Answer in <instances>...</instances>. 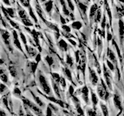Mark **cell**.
<instances>
[{"label": "cell", "instance_id": "cell-1", "mask_svg": "<svg viewBox=\"0 0 124 116\" xmlns=\"http://www.w3.org/2000/svg\"><path fill=\"white\" fill-rule=\"evenodd\" d=\"M101 83L98 84V87H97V93L99 96V98L102 100L107 101L108 99V97H109V92L107 90V87L106 86V84H105L104 80L102 79H101Z\"/></svg>", "mask_w": 124, "mask_h": 116}, {"label": "cell", "instance_id": "cell-2", "mask_svg": "<svg viewBox=\"0 0 124 116\" xmlns=\"http://www.w3.org/2000/svg\"><path fill=\"white\" fill-rule=\"evenodd\" d=\"M38 81L40 84V86L42 89V91H44L46 94H50L51 92V88H50L49 83L44 75H43L41 73L38 74Z\"/></svg>", "mask_w": 124, "mask_h": 116}, {"label": "cell", "instance_id": "cell-3", "mask_svg": "<svg viewBox=\"0 0 124 116\" xmlns=\"http://www.w3.org/2000/svg\"><path fill=\"white\" fill-rule=\"evenodd\" d=\"M22 101H23V104H24L26 107H28L29 109L32 111L35 115H37V116H43V112L40 108L37 105H36V104H33V102H31L29 99L23 98V97L22 98Z\"/></svg>", "mask_w": 124, "mask_h": 116}, {"label": "cell", "instance_id": "cell-4", "mask_svg": "<svg viewBox=\"0 0 124 116\" xmlns=\"http://www.w3.org/2000/svg\"><path fill=\"white\" fill-rule=\"evenodd\" d=\"M110 70H108L106 65H103V73H104V77H105V80H106V84L107 85L108 88L109 89L110 91L112 90V83H111V73H110Z\"/></svg>", "mask_w": 124, "mask_h": 116}, {"label": "cell", "instance_id": "cell-5", "mask_svg": "<svg viewBox=\"0 0 124 116\" xmlns=\"http://www.w3.org/2000/svg\"><path fill=\"white\" fill-rule=\"evenodd\" d=\"M113 103L115 107L119 109L120 111H122L123 110V104H122V99L121 97H120L119 93H115L113 94Z\"/></svg>", "mask_w": 124, "mask_h": 116}, {"label": "cell", "instance_id": "cell-6", "mask_svg": "<svg viewBox=\"0 0 124 116\" xmlns=\"http://www.w3.org/2000/svg\"><path fill=\"white\" fill-rule=\"evenodd\" d=\"M88 71H89V79H90L92 84L93 86H96L99 81L98 76H97L95 71L94 70H92L90 67H88Z\"/></svg>", "mask_w": 124, "mask_h": 116}, {"label": "cell", "instance_id": "cell-7", "mask_svg": "<svg viewBox=\"0 0 124 116\" xmlns=\"http://www.w3.org/2000/svg\"><path fill=\"white\" fill-rule=\"evenodd\" d=\"M80 94H81V97L84 100V102L87 104H89V97H88V88L87 86H84L81 89H80Z\"/></svg>", "mask_w": 124, "mask_h": 116}, {"label": "cell", "instance_id": "cell-8", "mask_svg": "<svg viewBox=\"0 0 124 116\" xmlns=\"http://www.w3.org/2000/svg\"><path fill=\"white\" fill-rule=\"evenodd\" d=\"M107 57L108 58V60H111V62L113 64L116 65V67L118 68L117 65H118V63H117V60H116V55L114 52L112 51V50L110 49V48H108L107 50Z\"/></svg>", "mask_w": 124, "mask_h": 116}, {"label": "cell", "instance_id": "cell-9", "mask_svg": "<svg viewBox=\"0 0 124 116\" xmlns=\"http://www.w3.org/2000/svg\"><path fill=\"white\" fill-rule=\"evenodd\" d=\"M119 34L121 46H123V37H124V22L121 19L119 21Z\"/></svg>", "mask_w": 124, "mask_h": 116}, {"label": "cell", "instance_id": "cell-10", "mask_svg": "<svg viewBox=\"0 0 124 116\" xmlns=\"http://www.w3.org/2000/svg\"><path fill=\"white\" fill-rule=\"evenodd\" d=\"M13 43H14V45L16 46L18 49H19L23 52V49H22V46L20 42H19V36H18V34L16 33V31L14 30L13 32Z\"/></svg>", "mask_w": 124, "mask_h": 116}, {"label": "cell", "instance_id": "cell-11", "mask_svg": "<svg viewBox=\"0 0 124 116\" xmlns=\"http://www.w3.org/2000/svg\"><path fill=\"white\" fill-rule=\"evenodd\" d=\"M1 34H2V37L3 39V40L5 41V44L6 45L9 46V33L7 32L6 30H1Z\"/></svg>", "mask_w": 124, "mask_h": 116}, {"label": "cell", "instance_id": "cell-12", "mask_svg": "<svg viewBox=\"0 0 124 116\" xmlns=\"http://www.w3.org/2000/svg\"><path fill=\"white\" fill-rule=\"evenodd\" d=\"M51 84H52V86H53V88H54V93H55V94L57 96L58 98H61V94H60L59 88H58V86H57V83L52 78L51 79Z\"/></svg>", "mask_w": 124, "mask_h": 116}, {"label": "cell", "instance_id": "cell-13", "mask_svg": "<svg viewBox=\"0 0 124 116\" xmlns=\"http://www.w3.org/2000/svg\"><path fill=\"white\" fill-rule=\"evenodd\" d=\"M91 100L93 104V107H94V109H95L97 104L99 103V99L97 95L95 94V93H94L92 91H91Z\"/></svg>", "mask_w": 124, "mask_h": 116}, {"label": "cell", "instance_id": "cell-14", "mask_svg": "<svg viewBox=\"0 0 124 116\" xmlns=\"http://www.w3.org/2000/svg\"><path fill=\"white\" fill-rule=\"evenodd\" d=\"M30 93H31V94L33 95V99H34V101H35V102L37 103V105H38L39 107H40V108H41V107H44V104L43 103V102L40 99V98L35 95V94H33V91H30Z\"/></svg>", "mask_w": 124, "mask_h": 116}, {"label": "cell", "instance_id": "cell-15", "mask_svg": "<svg viewBox=\"0 0 124 116\" xmlns=\"http://www.w3.org/2000/svg\"><path fill=\"white\" fill-rule=\"evenodd\" d=\"M63 71H64V73L65 77H67V79H68L70 81H71V82H73V81H72L71 72V71L69 70V68H68V67H64Z\"/></svg>", "mask_w": 124, "mask_h": 116}, {"label": "cell", "instance_id": "cell-16", "mask_svg": "<svg viewBox=\"0 0 124 116\" xmlns=\"http://www.w3.org/2000/svg\"><path fill=\"white\" fill-rule=\"evenodd\" d=\"M100 107H101V110H102V112L103 114V116H109V114H108V108L105 104L100 103Z\"/></svg>", "mask_w": 124, "mask_h": 116}, {"label": "cell", "instance_id": "cell-17", "mask_svg": "<svg viewBox=\"0 0 124 116\" xmlns=\"http://www.w3.org/2000/svg\"><path fill=\"white\" fill-rule=\"evenodd\" d=\"M0 77H1V80H2V82L6 83V84L9 82V80H8V77L6 75V73H4L2 69L0 70Z\"/></svg>", "mask_w": 124, "mask_h": 116}, {"label": "cell", "instance_id": "cell-18", "mask_svg": "<svg viewBox=\"0 0 124 116\" xmlns=\"http://www.w3.org/2000/svg\"><path fill=\"white\" fill-rule=\"evenodd\" d=\"M18 9H19L18 13H19V16H20V18H21V20H22V19H29L28 18V15H27V14L26 13V12L24 10H23V9H21V8H18Z\"/></svg>", "mask_w": 124, "mask_h": 116}, {"label": "cell", "instance_id": "cell-19", "mask_svg": "<svg viewBox=\"0 0 124 116\" xmlns=\"http://www.w3.org/2000/svg\"><path fill=\"white\" fill-rule=\"evenodd\" d=\"M59 46H60V47L62 50H64V51H67L68 49V44L64 40H62V39H61V40H60V41H59Z\"/></svg>", "mask_w": 124, "mask_h": 116}, {"label": "cell", "instance_id": "cell-20", "mask_svg": "<svg viewBox=\"0 0 124 116\" xmlns=\"http://www.w3.org/2000/svg\"><path fill=\"white\" fill-rule=\"evenodd\" d=\"M53 8V2L51 0H49L48 2H46L45 3V9L47 13H50Z\"/></svg>", "mask_w": 124, "mask_h": 116}, {"label": "cell", "instance_id": "cell-21", "mask_svg": "<svg viewBox=\"0 0 124 116\" xmlns=\"http://www.w3.org/2000/svg\"><path fill=\"white\" fill-rule=\"evenodd\" d=\"M26 51L28 52V54L30 55V57H35V55H37L36 50L33 47H29L28 46V47L26 48Z\"/></svg>", "mask_w": 124, "mask_h": 116}, {"label": "cell", "instance_id": "cell-22", "mask_svg": "<svg viewBox=\"0 0 124 116\" xmlns=\"http://www.w3.org/2000/svg\"><path fill=\"white\" fill-rule=\"evenodd\" d=\"M71 26H72V28L73 29H77V30H78L80 29L81 27H82V24H81V22H79V21H76V22H74L72 24H71Z\"/></svg>", "mask_w": 124, "mask_h": 116}, {"label": "cell", "instance_id": "cell-23", "mask_svg": "<svg viewBox=\"0 0 124 116\" xmlns=\"http://www.w3.org/2000/svg\"><path fill=\"white\" fill-rule=\"evenodd\" d=\"M46 98L49 99L50 101H52V102H55L56 104H60V105H61V106H62V107H65V105H64V103L63 102H61V101H60V100L54 99V98H53V97H46Z\"/></svg>", "mask_w": 124, "mask_h": 116}, {"label": "cell", "instance_id": "cell-24", "mask_svg": "<svg viewBox=\"0 0 124 116\" xmlns=\"http://www.w3.org/2000/svg\"><path fill=\"white\" fill-rule=\"evenodd\" d=\"M97 9H98V6H97L96 4H95V5H93V6L91 7V9H90V16H91V17L94 16V15H95L96 12L98 11Z\"/></svg>", "mask_w": 124, "mask_h": 116}, {"label": "cell", "instance_id": "cell-25", "mask_svg": "<svg viewBox=\"0 0 124 116\" xmlns=\"http://www.w3.org/2000/svg\"><path fill=\"white\" fill-rule=\"evenodd\" d=\"M30 66H31V71H32V73L34 74V73H36V71H37V69L38 64L37 63V62H31Z\"/></svg>", "mask_w": 124, "mask_h": 116}, {"label": "cell", "instance_id": "cell-26", "mask_svg": "<svg viewBox=\"0 0 124 116\" xmlns=\"http://www.w3.org/2000/svg\"><path fill=\"white\" fill-rule=\"evenodd\" d=\"M113 45H114V46H115L116 49V51H117V53H118V56H119V61H120V64H123V60H122L121 54H120V50H119V47H118L117 44H116V41H114V40H113Z\"/></svg>", "mask_w": 124, "mask_h": 116}, {"label": "cell", "instance_id": "cell-27", "mask_svg": "<svg viewBox=\"0 0 124 116\" xmlns=\"http://www.w3.org/2000/svg\"><path fill=\"white\" fill-rule=\"evenodd\" d=\"M61 76L58 74L57 73H52V78L56 81V82L57 83V84H59V82H60V80H61Z\"/></svg>", "mask_w": 124, "mask_h": 116}, {"label": "cell", "instance_id": "cell-28", "mask_svg": "<svg viewBox=\"0 0 124 116\" xmlns=\"http://www.w3.org/2000/svg\"><path fill=\"white\" fill-rule=\"evenodd\" d=\"M66 62H67V64L70 66V67H72L73 66V59L72 57L67 54V56H66Z\"/></svg>", "mask_w": 124, "mask_h": 116}, {"label": "cell", "instance_id": "cell-29", "mask_svg": "<svg viewBox=\"0 0 124 116\" xmlns=\"http://www.w3.org/2000/svg\"><path fill=\"white\" fill-rule=\"evenodd\" d=\"M36 9H37V12L38 15L40 16V18H41L42 19H44V18H43V13H42V9H41L40 6H39V4H38V3H36Z\"/></svg>", "mask_w": 124, "mask_h": 116}, {"label": "cell", "instance_id": "cell-30", "mask_svg": "<svg viewBox=\"0 0 124 116\" xmlns=\"http://www.w3.org/2000/svg\"><path fill=\"white\" fill-rule=\"evenodd\" d=\"M106 64H107V66H108V68L111 71H114V70H115L114 64H112L109 60H106Z\"/></svg>", "mask_w": 124, "mask_h": 116}, {"label": "cell", "instance_id": "cell-31", "mask_svg": "<svg viewBox=\"0 0 124 116\" xmlns=\"http://www.w3.org/2000/svg\"><path fill=\"white\" fill-rule=\"evenodd\" d=\"M45 60H46V63L48 64V65L50 66V67L53 65V64H54V60H53V58L50 57V56H46L45 57Z\"/></svg>", "mask_w": 124, "mask_h": 116}, {"label": "cell", "instance_id": "cell-32", "mask_svg": "<svg viewBox=\"0 0 124 116\" xmlns=\"http://www.w3.org/2000/svg\"><path fill=\"white\" fill-rule=\"evenodd\" d=\"M87 115L88 116H97L95 109H90V108L87 109Z\"/></svg>", "mask_w": 124, "mask_h": 116}, {"label": "cell", "instance_id": "cell-33", "mask_svg": "<svg viewBox=\"0 0 124 116\" xmlns=\"http://www.w3.org/2000/svg\"><path fill=\"white\" fill-rule=\"evenodd\" d=\"M6 13L9 15L10 17H12V18H14L15 17V15H14V11H13V9H11V8H9V9H6Z\"/></svg>", "mask_w": 124, "mask_h": 116}, {"label": "cell", "instance_id": "cell-34", "mask_svg": "<svg viewBox=\"0 0 124 116\" xmlns=\"http://www.w3.org/2000/svg\"><path fill=\"white\" fill-rule=\"evenodd\" d=\"M19 35H20V38H21V40H22V41H23V43L24 44V45L26 46V47L27 48L28 46H26V44H27V42H26V36H25V35L23 34V33H19Z\"/></svg>", "mask_w": 124, "mask_h": 116}, {"label": "cell", "instance_id": "cell-35", "mask_svg": "<svg viewBox=\"0 0 124 116\" xmlns=\"http://www.w3.org/2000/svg\"><path fill=\"white\" fill-rule=\"evenodd\" d=\"M22 22L24 24L25 26H32V22H30V20L29 19H22Z\"/></svg>", "mask_w": 124, "mask_h": 116}, {"label": "cell", "instance_id": "cell-36", "mask_svg": "<svg viewBox=\"0 0 124 116\" xmlns=\"http://www.w3.org/2000/svg\"><path fill=\"white\" fill-rule=\"evenodd\" d=\"M59 84L61 85V87H63V88H65L66 87V80L64 79V77H61V80H60Z\"/></svg>", "mask_w": 124, "mask_h": 116}, {"label": "cell", "instance_id": "cell-37", "mask_svg": "<svg viewBox=\"0 0 124 116\" xmlns=\"http://www.w3.org/2000/svg\"><path fill=\"white\" fill-rule=\"evenodd\" d=\"M30 16L32 17V19L35 21V22H37V19L36 18V16H35V15L33 13V11L30 7Z\"/></svg>", "mask_w": 124, "mask_h": 116}, {"label": "cell", "instance_id": "cell-38", "mask_svg": "<svg viewBox=\"0 0 124 116\" xmlns=\"http://www.w3.org/2000/svg\"><path fill=\"white\" fill-rule=\"evenodd\" d=\"M79 7L81 9V10H82L83 13H86V10H87V6H86L84 5L83 3L80 2V3H79Z\"/></svg>", "mask_w": 124, "mask_h": 116}, {"label": "cell", "instance_id": "cell-39", "mask_svg": "<svg viewBox=\"0 0 124 116\" xmlns=\"http://www.w3.org/2000/svg\"><path fill=\"white\" fill-rule=\"evenodd\" d=\"M13 94L16 95V96H17V97H19V96H20L21 95V91H20V90L18 88V87H16L15 89H14V91H13Z\"/></svg>", "mask_w": 124, "mask_h": 116}, {"label": "cell", "instance_id": "cell-40", "mask_svg": "<svg viewBox=\"0 0 124 116\" xmlns=\"http://www.w3.org/2000/svg\"><path fill=\"white\" fill-rule=\"evenodd\" d=\"M74 93H75V90H74V87L72 85H70L69 89H68V94H70V96H73L74 95Z\"/></svg>", "mask_w": 124, "mask_h": 116}, {"label": "cell", "instance_id": "cell-41", "mask_svg": "<svg viewBox=\"0 0 124 116\" xmlns=\"http://www.w3.org/2000/svg\"><path fill=\"white\" fill-rule=\"evenodd\" d=\"M9 71H10V73L13 77H16V71L15 70V67H9Z\"/></svg>", "mask_w": 124, "mask_h": 116}, {"label": "cell", "instance_id": "cell-42", "mask_svg": "<svg viewBox=\"0 0 124 116\" xmlns=\"http://www.w3.org/2000/svg\"><path fill=\"white\" fill-rule=\"evenodd\" d=\"M67 2H68V7H69L70 9H71V10L73 12L74 10H75V6H74L72 2L71 1V0H67Z\"/></svg>", "mask_w": 124, "mask_h": 116}, {"label": "cell", "instance_id": "cell-43", "mask_svg": "<svg viewBox=\"0 0 124 116\" xmlns=\"http://www.w3.org/2000/svg\"><path fill=\"white\" fill-rule=\"evenodd\" d=\"M62 29H63L66 33H70V32H71V28H70V26H68L63 25V26H62Z\"/></svg>", "mask_w": 124, "mask_h": 116}, {"label": "cell", "instance_id": "cell-44", "mask_svg": "<svg viewBox=\"0 0 124 116\" xmlns=\"http://www.w3.org/2000/svg\"><path fill=\"white\" fill-rule=\"evenodd\" d=\"M106 16H104V17H103V19H102V32H103V33H105V27H106Z\"/></svg>", "mask_w": 124, "mask_h": 116}, {"label": "cell", "instance_id": "cell-45", "mask_svg": "<svg viewBox=\"0 0 124 116\" xmlns=\"http://www.w3.org/2000/svg\"><path fill=\"white\" fill-rule=\"evenodd\" d=\"M106 9H107V13H108V18H109V21L111 22L112 21V15H111V11H110V9L109 7H108V4H106Z\"/></svg>", "mask_w": 124, "mask_h": 116}, {"label": "cell", "instance_id": "cell-46", "mask_svg": "<svg viewBox=\"0 0 124 116\" xmlns=\"http://www.w3.org/2000/svg\"><path fill=\"white\" fill-rule=\"evenodd\" d=\"M46 116H52V110L49 106L46 108Z\"/></svg>", "mask_w": 124, "mask_h": 116}, {"label": "cell", "instance_id": "cell-47", "mask_svg": "<svg viewBox=\"0 0 124 116\" xmlns=\"http://www.w3.org/2000/svg\"><path fill=\"white\" fill-rule=\"evenodd\" d=\"M1 90H0V91H1V94H2V93L5 91V90L6 91L7 90V87H6V86L4 84H1Z\"/></svg>", "mask_w": 124, "mask_h": 116}, {"label": "cell", "instance_id": "cell-48", "mask_svg": "<svg viewBox=\"0 0 124 116\" xmlns=\"http://www.w3.org/2000/svg\"><path fill=\"white\" fill-rule=\"evenodd\" d=\"M35 60H36V62H37V64L41 60V55H40V53H37V55H36V58H35Z\"/></svg>", "mask_w": 124, "mask_h": 116}, {"label": "cell", "instance_id": "cell-49", "mask_svg": "<svg viewBox=\"0 0 124 116\" xmlns=\"http://www.w3.org/2000/svg\"><path fill=\"white\" fill-rule=\"evenodd\" d=\"M101 19V11L100 10H98L97 12V17H96V21L97 22H99Z\"/></svg>", "mask_w": 124, "mask_h": 116}, {"label": "cell", "instance_id": "cell-50", "mask_svg": "<svg viewBox=\"0 0 124 116\" xmlns=\"http://www.w3.org/2000/svg\"><path fill=\"white\" fill-rule=\"evenodd\" d=\"M9 22H10V24H11L12 26H13V27H15V28H16V29H19V26H17V25H16V23L15 22L12 21V20H10V19H9Z\"/></svg>", "mask_w": 124, "mask_h": 116}, {"label": "cell", "instance_id": "cell-51", "mask_svg": "<svg viewBox=\"0 0 124 116\" xmlns=\"http://www.w3.org/2000/svg\"><path fill=\"white\" fill-rule=\"evenodd\" d=\"M20 1V2L23 4V6H29V3L27 2V1H26V0H19Z\"/></svg>", "mask_w": 124, "mask_h": 116}, {"label": "cell", "instance_id": "cell-52", "mask_svg": "<svg viewBox=\"0 0 124 116\" xmlns=\"http://www.w3.org/2000/svg\"><path fill=\"white\" fill-rule=\"evenodd\" d=\"M112 36L109 33V32H108V33H107V41H110V40H112Z\"/></svg>", "mask_w": 124, "mask_h": 116}, {"label": "cell", "instance_id": "cell-53", "mask_svg": "<svg viewBox=\"0 0 124 116\" xmlns=\"http://www.w3.org/2000/svg\"><path fill=\"white\" fill-rule=\"evenodd\" d=\"M75 56H76V62L78 63L80 60H79V51H76L75 52Z\"/></svg>", "mask_w": 124, "mask_h": 116}, {"label": "cell", "instance_id": "cell-54", "mask_svg": "<svg viewBox=\"0 0 124 116\" xmlns=\"http://www.w3.org/2000/svg\"><path fill=\"white\" fill-rule=\"evenodd\" d=\"M2 2L6 4V6H10V2L9 0H2Z\"/></svg>", "mask_w": 124, "mask_h": 116}, {"label": "cell", "instance_id": "cell-55", "mask_svg": "<svg viewBox=\"0 0 124 116\" xmlns=\"http://www.w3.org/2000/svg\"><path fill=\"white\" fill-rule=\"evenodd\" d=\"M68 40L70 41V43L72 44V45H74V46H76V42L75 41H74V40H71V39H68Z\"/></svg>", "mask_w": 124, "mask_h": 116}, {"label": "cell", "instance_id": "cell-56", "mask_svg": "<svg viewBox=\"0 0 124 116\" xmlns=\"http://www.w3.org/2000/svg\"><path fill=\"white\" fill-rule=\"evenodd\" d=\"M0 116H6V113L5 111H4L3 109L1 110V115H0Z\"/></svg>", "mask_w": 124, "mask_h": 116}, {"label": "cell", "instance_id": "cell-57", "mask_svg": "<svg viewBox=\"0 0 124 116\" xmlns=\"http://www.w3.org/2000/svg\"><path fill=\"white\" fill-rule=\"evenodd\" d=\"M61 22H62V24H64V25H65V23H66V22H65V20H64V19L63 17H61Z\"/></svg>", "mask_w": 124, "mask_h": 116}, {"label": "cell", "instance_id": "cell-58", "mask_svg": "<svg viewBox=\"0 0 124 116\" xmlns=\"http://www.w3.org/2000/svg\"><path fill=\"white\" fill-rule=\"evenodd\" d=\"M26 116H34L31 112H30V111H27V115H26Z\"/></svg>", "mask_w": 124, "mask_h": 116}, {"label": "cell", "instance_id": "cell-59", "mask_svg": "<svg viewBox=\"0 0 124 116\" xmlns=\"http://www.w3.org/2000/svg\"><path fill=\"white\" fill-rule=\"evenodd\" d=\"M119 2H124V0H119Z\"/></svg>", "mask_w": 124, "mask_h": 116}, {"label": "cell", "instance_id": "cell-60", "mask_svg": "<svg viewBox=\"0 0 124 116\" xmlns=\"http://www.w3.org/2000/svg\"><path fill=\"white\" fill-rule=\"evenodd\" d=\"M27 2H28V3L30 4V0H27Z\"/></svg>", "mask_w": 124, "mask_h": 116}, {"label": "cell", "instance_id": "cell-61", "mask_svg": "<svg viewBox=\"0 0 124 116\" xmlns=\"http://www.w3.org/2000/svg\"><path fill=\"white\" fill-rule=\"evenodd\" d=\"M86 1H88V2H90V1H91V0H86Z\"/></svg>", "mask_w": 124, "mask_h": 116}, {"label": "cell", "instance_id": "cell-62", "mask_svg": "<svg viewBox=\"0 0 124 116\" xmlns=\"http://www.w3.org/2000/svg\"><path fill=\"white\" fill-rule=\"evenodd\" d=\"M42 1H45V0H42Z\"/></svg>", "mask_w": 124, "mask_h": 116}, {"label": "cell", "instance_id": "cell-63", "mask_svg": "<svg viewBox=\"0 0 124 116\" xmlns=\"http://www.w3.org/2000/svg\"><path fill=\"white\" fill-rule=\"evenodd\" d=\"M123 116H124V114H123Z\"/></svg>", "mask_w": 124, "mask_h": 116}]
</instances>
